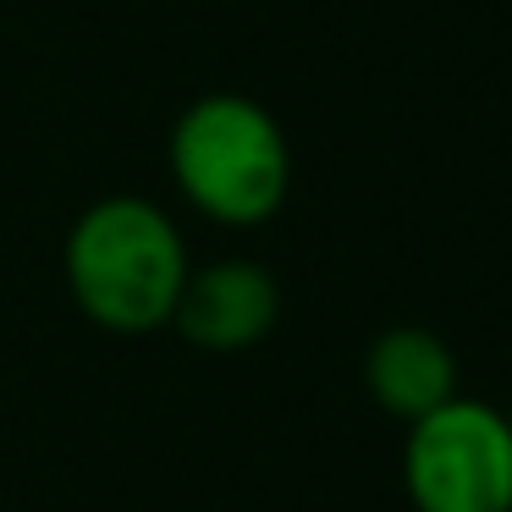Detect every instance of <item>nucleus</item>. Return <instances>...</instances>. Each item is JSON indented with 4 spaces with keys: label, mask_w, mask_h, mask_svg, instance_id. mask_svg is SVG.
I'll return each mask as SVG.
<instances>
[{
    "label": "nucleus",
    "mask_w": 512,
    "mask_h": 512,
    "mask_svg": "<svg viewBox=\"0 0 512 512\" xmlns=\"http://www.w3.org/2000/svg\"><path fill=\"white\" fill-rule=\"evenodd\" d=\"M188 243L160 204L116 193L72 221L67 237V287L83 320L116 336L160 331L188 281Z\"/></svg>",
    "instance_id": "obj_1"
},
{
    "label": "nucleus",
    "mask_w": 512,
    "mask_h": 512,
    "mask_svg": "<svg viewBox=\"0 0 512 512\" xmlns=\"http://www.w3.org/2000/svg\"><path fill=\"white\" fill-rule=\"evenodd\" d=\"M177 193L215 226H265L287 204L292 149L281 122L248 94H204L177 116L166 144Z\"/></svg>",
    "instance_id": "obj_2"
},
{
    "label": "nucleus",
    "mask_w": 512,
    "mask_h": 512,
    "mask_svg": "<svg viewBox=\"0 0 512 512\" xmlns=\"http://www.w3.org/2000/svg\"><path fill=\"white\" fill-rule=\"evenodd\" d=\"M402 485L413 512H512V419L479 397H446L408 424Z\"/></svg>",
    "instance_id": "obj_3"
},
{
    "label": "nucleus",
    "mask_w": 512,
    "mask_h": 512,
    "mask_svg": "<svg viewBox=\"0 0 512 512\" xmlns=\"http://www.w3.org/2000/svg\"><path fill=\"white\" fill-rule=\"evenodd\" d=\"M281 287L254 259H215L188 270L182 298L171 309V325L188 336L199 353H248L276 331Z\"/></svg>",
    "instance_id": "obj_4"
},
{
    "label": "nucleus",
    "mask_w": 512,
    "mask_h": 512,
    "mask_svg": "<svg viewBox=\"0 0 512 512\" xmlns=\"http://www.w3.org/2000/svg\"><path fill=\"white\" fill-rule=\"evenodd\" d=\"M364 386L391 419L413 424L435 413L446 397H457V358L424 325H391L364 353Z\"/></svg>",
    "instance_id": "obj_5"
}]
</instances>
